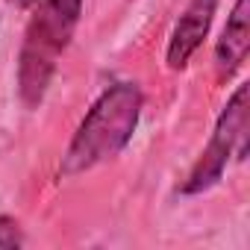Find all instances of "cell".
<instances>
[{
	"instance_id": "1",
	"label": "cell",
	"mask_w": 250,
	"mask_h": 250,
	"mask_svg": "<svg viewBox=\"0 0 250 250\" xmlns=\"http://www.w3.org/2000/svg\"><path fill=\"white\" fill-rule=\"evenodd\" d=\"M142 106H145V94L136 83L109 85L80 121V127L62 156L59 174L77 177L115 159L130 145L142 118Z\"/></svg>"
},
{
	"instance_id": "2",
	"label": "cell",
	"mask_w": 250,
	"mask_h": 250,
	"mask_svg": "<svg viewBox=\"0 0 250 250\" xmlns=\"http://www.w3.org/2000/svg\"><path fill=\"white\" fill-rule=\"evenodd\" d=\"M83 3L85 0H39L18 56V94L24 106L36 109L44 100L56 65L80 24Z\"/></svg>"
},
{
	"instance_id": "3",
	"label": "cell",
	"mask_w": 250,
	"mask_h": 250,
	"mask_svg": "<svg viewBox=\"0 0 250 250\" xmlns=\"http://www.w3.org/2000/svg\"><path fill=\"white\" fill-rule=\"evenodd\" d=\"M247 91L250 85L241 83L232 97L227 100V106L221 109L215 130L209 145L203 147V153L197 156V162L191 165L188 177L180 186V194H203L209 191L227 171V165L232 162V156L244 159V139H247Z\"/></svg>"
},
{
	"instance_id": "4",
	"label": "cell",
	"mask_w": 250,
	"mask_h": 250,
	"mask_svg": "<svg viewBox=\"0 0 250 250\" xmlns=\"http://www.w3.org/2000/svg\"><path fill=\"white\" fill-rule=\"evenodd\" d=\"M215 6H218V0H188V6L183 9L180 21L171 30L168 50H165V62L171 71H183L188 65V59L197 53V47L209 36Z\"/></svg>"
},
{
	"instance_id": "5",
	"label": "cell",
	"mask_w": 250,
	"mask_h": 250,
	"mask_svg": "<svg viewBox=\"0 0 250 250\" xmlns=\"http://www.w3.org/2000/svg\"><path fill=\"white\" fill-rule=\"evenodd\" d=\"M247 47H250V0H235V6L227 18V27L215 44V68L221 77H232L244 59H247Z\"/></svg>"
},
{
	"instance_id": "6",
	"label": "cell",
	"mask_w": 250,
	"mask_h": 250,
	"mask_svg": "<svg viewBox=\"0 0 250 250\" xmlns=\"http://www.w3.org/2000/svg\"><path fill=\"white\" fill-rule=\"evenodd\" d=\"M21 244H24V232L18 221L0 215V247H21Z\"/></svg>"
},
{
	"instance_id": "7",
	"label": "cell",
	"mask_w": 250,
	"mask_h": 250,
	"mask_svg": "<svg viewBox=\"0 0 250 250\" xmlns=\"http://www.w3.org/2000/svg\"><path fill=\"white\" fill-rule=\"evenodd\" d=\"M9 3H15V6H21V9H30V6L39 3V0H9Z\"/></svg>"
}]
</instances>
